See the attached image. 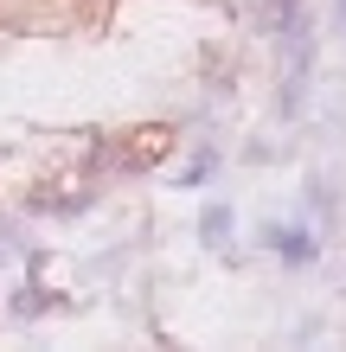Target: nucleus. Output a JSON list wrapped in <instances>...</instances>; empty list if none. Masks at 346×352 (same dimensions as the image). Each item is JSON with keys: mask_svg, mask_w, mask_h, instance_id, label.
<instances>
[{"mask_svg": "<svg viewBox=\"0 0 346 352\" xmlns=\"http://www.w3.org/2000/svg\"><path fill=\"white\" fill-rule=\"evenodd\" d=\"M276 250L289 256V263H314V250H321V243H314L308 231H276Z\"/></svg>", "mask_w": 346, "mask_h": 352, "instance_id": "f257e3e1", "label": "nucleus"}, {"mask_svg": "<svg viewBox=\"0 0 346 352\" xmlns=\"http://www.w3.org/2000/svg\"><path fill=\"white\" fill-rule=\"evenodd\" d=\"M225 237H231V212L212 205V212H206V243H225Z\"/></svg>", "mask_w": 346, "mask_h": 352, "instance_id": "f03ea898", "label": "nucleus"}, {"mask_svg": "<svg viewBox=\"0 0 346 352\" xmlns=\"http://www.w3.org/2000/svg\"><path fill=\"white\" fill-rule=\"evenodd\" d=\"M340 26H346V0H340Z\"/></svg>", "mask_w": 346, "mask_h": 352, "instance_id": "7ed1b4c3", "label": "nucleus"}]
</instances>
